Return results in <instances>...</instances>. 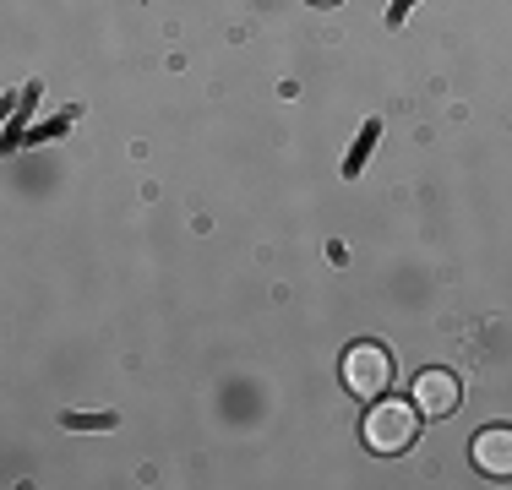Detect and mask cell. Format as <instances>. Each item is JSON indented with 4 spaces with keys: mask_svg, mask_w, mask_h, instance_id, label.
Here are the masks:
<instances>
[{
    "mask_svg": "<svg viewBox=\"0 0 512 490\" xmlns=\"http://www.w3.org/2000/svg\"><path fill=\"white\" fill-rule=\"evenodd\" d=\"M414 436H420V409L382 392V398L371 403V414H365V447H371L376 458H398V452L414 447Z\"/></svg>",
    "mask_w": 512,
    "mask_h": 490,
    "instance_id": "obj_1",
    "label": "cell"
},
{
    "mask_svg": "<svg viewBox=\"0 0 512 490\" xmlns=\"http://www.w3.org/2000/svg\"><path fill=\"white\" fill-rule=\"evenodd\" d=\"M344 387L355 392V398L376 403L393 387V354H387L382 343H355V349L344 354Z\"/></svg>",
    "mask_w": 512,
    "mask_h": 490,
    "instance_id": "obj_2",
    "label": "cell"
},
{
    "mask_svg": "<svg viewBox=\"0 0 512 490\" xmlns=\"http://www.w3.org/2000/svg\"><path fill=\"white\" fill-rule=\"evenodd\" d=\"M458 376L453 371H420L414 376V409L425 414V420H447V414L458 409Z\"/></svg>",
    "mask_w": 512,
    "mask_h": 490,
    "instance_id": "obj_3",
    "label": "cell"
},
{
    "mask_svg": "<svg viewBox=\"0 0 512 490\" xmlns=\"http://www.w3.org/2000/svg\"><path fill=\"white\" fill-rule=\"evenodd\" d=\"M474 469L491 474V480H512V425H485L474 436Z\"/></svg>",
    "mask_w": 512,
    "mask_h": 490,
    "instance_id": "obj_4",
    "label": "cell"
},
{
    "mask_svg": "<svg viewBox=\"0 0 512 490\" xmlns=\"http://www.w3.org/2000/svg\"><path fill=\"white\" fill-rule=\"evenodd\" d=\"M316 6H338V0H316Z\"/></svg>",
    "mask_w": 512,
    "mask_h": 490,
    "instance_id": "obj_5",
    "label": "cell"
}]
</instances>
